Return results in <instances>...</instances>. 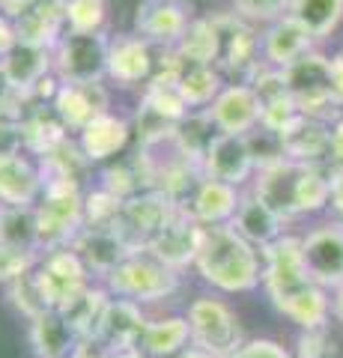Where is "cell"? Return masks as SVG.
<instances>
[{
    "label": "cell",
    "mask_w": 343,
    "mask_h": 358,
    "mask_svg": "<svg viewBox=\"0 0 343 358\" xmlns=\"http://www.w3.org/2000/svg\"><path fill=\"white\" fill-rule=\"evenodd\" d=\"M194 268L218 293H251L263 287V254L248 239H242L230 224L203 227Z\"/></svg>",
    "instance_id": "6da1fadb"
},
{
    "label": "cell",
    "mask_w": 343,
    "mask_h": 358,
    "mask_svg": "<svg viewBox=\"0 0 343 358\" xmlns=\"http://www.w3.org/2000/svg\"><path fill=\"white\" fill-rule=\"evenodd\" d=\"M105 287L114 299L152 305V301L170 299L180 289V272H173L170 266H164L152 254L138 251L105 278Z\"/></svg>",
    "instance_id": "7a4b0ae2"
},
{
    "label": "cell",
    "mask_w": 343,
    "mask_h": 358,
    "mask_svg": "<svg viewBox=\"0 0 343 358\" xmlns=\"http://www.w3.org/2000/svg\"><path fill=\"white\" fill-rule=\"evenodd\" d=\"M263 254V289L275 310H284L295 296H302L305 289H311L314 281L305 268L302 257V236L295 233H284L278 242L265 245Z\"/></svg>",
    "instance_id": "3957f363"
},
{
    "label": "cell",
    "mask_w": 343,
    "mask_h": 358,
    "mask_svg": "<svg viewBox=\"0 0 343 358\" xmlns=\"http://www.w3.org/2000/svg\"><path fill=\"white\" fill-rule=\"evenodd\" d=\"M284 75L302 117L331 122L337 114H343L335 102V93H331V54H326L323 48L305 54L290 69H284Z\"/></svg>",
    "instance_id": "277c9868"
},
{
    "label": "cell",
    "mask_w": 343,
    "mask_h": 358,
    "mask_svg": "<svg viewBox=\"0 0 343 358\" xmlns=\"http://www.w3.org/2000/svg\"><path fill=\"white\" fill-rule=\"evenodd\" d=\"M185 320L191 329V343L212 358H230L245 343L236 310L218 296H197L188 305Z\"/></svg>",
    "instance_id": "5b68a950"
},
{
    "label": "cell",
    "mask_w": 343,
    "mask_h": 358,
    "mask_svg": "<svg viewBox=\"0 0 343 358\" xmlns=\"http://www.w3.org/2000/svg\"><path fill=\"white\" fill-rule=\"evenodd\" d=\"M42 251L66 248L84 227V194L81 185L72 182H45L36 203Z\"/></svg>",
    "instance_id": "8992f818"
},
{
    "label": "cell",
    "mask_w": 343,
    "mask_h": 358,
    "mask_svg": "<svg viewBox=\"0 0 343 358\" xmlns=\"http://www.w3.org/2000/svg\"><path fill=\"white\" fill-rule=\"evenodd\" d=\"M110 39L98 33H63L54 45V72L60 84H102L108 78Z\"/></svg>",
    "instance_id": "52a82bcc"
},
{
    "label": "cell",
    "mask_w": 343,
    "mask_h": 358,
    "mask_svg": "<svg viewBox=\"0 0 343 358\" xmlns=\"http://www.w3.org/2000/svg\"><path fill=\"white\" fill-rule=\"evenodd\" d=\"M221 27V75L233 78L230 84H251L263 66V30L248 24L236 13L215 15Z\"/></svg>",
    "instance_id": "ba28073f"
},
{
    "label": "cell",
    "mask_w": 343,
    "mask_h": 358,
    "mask_svg": "<svg viewBox=\"0 0 343 358\" xmlns=\"http://www.w3.org/2000/svg\"><path fill=\"white\" fill-rule=\"evenodd\" d=\"M33 275H36V284L42 289L48 310H63L75 296L90 287V268L84 266V260L72 245L42 251Z\"/></svg>",
    "instance_id": "9c48e42d"
},
{
    "label": "cell",
    "mask_w": 343,
    "mask_h": 358,
    "mask_svg": "<svg viewBox=\"0 0 343 358\" xmlns=\"http://www.w3.org/2000/svg\"><path fill=\"white\" fill-rule=\"evenodd\" d=\"M302 257L311 281L328 293L343 287V224L326 221L302 236Z\"/></svg>",
    "instance_id": "30bf717a"
},
{
    "label": "cell",
    "mask_w": 343,
    "mask_h": 358,
    "mask_svg": "<svg viewBox=\"0 0 343 358\" xmlns=\"http://www.w3.org/2000/svg\"><path fill=\"white\" fill-rule=\"evenodd\" d=\"M180 209L182 206L176 203L173 197L159 192V188H149V192H140V194H135L131 200H126V203H123L119 227H123L129 242L135 245L138 251H143L173 221V215Z\"/></svg>",
    "instance_id": "8fae6325"
},
{
    "label": "cell",
    "mask_w": 343,
    "mask_h": 358,
    "mask_svg": "<svg viewBox=\"0 0 343 358\" xmlns=\"http://www.w3.org/2000/svg\"><path fill=\"white\" fill-rule=\"evenodd\" d=\"M200 171L206 179H218V182L242 188L257 176V162L251 155L245 134H215L209 150L200 159Z\"/></svg>",
    "instance_id": "7c38bea8"
},
{
    "label": "cell",
    "mask_w": 343,
    "mask_h": 358,
    "mask_svg": "<svg viewBox=\"0 0 343 358\" xmlns=\"http://www.w3.org/2000/svg\"><path fill=\"white\" fill-rule=\"evenodd\" d=\"M194 21V6L188 0H143L135 13V33L149 45L173 48Z\"/></svg>",
    "instance_id": "4fadbf2b"
},
{
    "label": "cell",
    "mask_w": 343,
    "mask_h": 358,
    "mask_svg": "<svg viewBox=\"0 0 343 358\" xmlns=\"http://www.w3.org/2000/svg\"><path fill=\"white\" fill-rule=\"evenodd\" d=\"M72 248L78 251L84 266L98 278H108L119 263H126L131 254H138V248L119 227V221L114 227H81V233L72 239Z\"/></svg>",
    "instance_id": "5bb4252c"
},
{
    "label": "cell",
    "mask_w": 343,
    "mask_h": 358,
    "mask_svg": "<svg viewBox=\"0 0 343 358\" xmlns=\"http://www.w3.org/2000/svg\"><path fill=\"white\" fill-rule=\"evenodd\" d=\"M66 6H69V0H21L9 13L18 33V42L54 48L66 27Z\"/></svg>",
    "instance_id": "9a60e30c"
},
{
    "label": "cell",
    "mask_w": 343,
    "mask_h": 358,
    "mask_svg": "<svg viewBox=\"0 0 343 358\" xmlns=\"http://www.w3.org/2000/svg\"><path fill=\"white\" fill-rule=\"evenodd\" d=\"M200 239H203V224H197L191 218V212L182 206L173 215V221L143 251L152 254L156 260H161L164 266H170L173 272H180V268H185V266H194Z\"/></svg>",
    "instance_id": "2e32d148"
},
{
    "label": "cell",
    "mask_w": 343,
    "mask_h": 358,
    "mask_svg": "<svg viewBox=\"0 0 343 358\" xmlns=\"http://www.w3.org/2000/svg\"><path fill=\"white\" fill-rule=\"evenodd\" d=\"M54 69V48L33 42H18L13 51L0 60V78L9 90L21 96H30L48 81V72Z\"/></svg>",
    "instance_id": "e0dca14e"
},
{
    "label": "cell",
    "mask_w": 343,
    "mask_h": 358,
    "mask_svg": "<svg viewBox=\"0 0 343 358\" xmlns=\"http://www.w3.org/2000/svg\"><path fill=\"white\" fill-rule=\"evenodd\" d=\"M263 105L251 84H227L209 108L215 129L221 134H248L260 126Z\"/></svg>",
    "instance_id": "ac0fdd59"
},
{
    "label": "cell",
    "mask_w": 343,
    "mask_h": 358,
    "mask_svg": "<svg viewBox=\"0 0 343 358\" xmlns=\"http://www.w3.org/2000/svg\"><path fill=\"white\" fill-rule=\"evenodd\" d=\"M319 45L293 15H281L278 21L263 27V63L275 69H290L295 60L311 54Z\"/></svg>",
    "instance_id": "d6986e66"
},
{
    "label": "cell",
    "mask_w": 343,
    "mask_h": 358,
    "mask_svg": "<svg viewBox=\"0 0 343 358\" xmlns=\"http://www.w3.org/2000/svg\"><path fill=\"white\" fill-rule=\"evenodd\" d=\"M156 75V60H152V45L140 39L138 33H123L110 39L108 54V78H114L119 87H135Z\"/></svg>",
    "instance_id": "ffe728a7"
},
{
    "label": "cell",
    "mask_w": 343,
    "mask_h": 358,
    "mask_svg": "<svg viewBox=\"0 0 343 358\" xmlns=\"http://www.w3.org/2000/svg\"><path fill=\"white\" fill-rule=\"evenodd\" d=\"M51 105L66 129L84 131L96 117L108 114V90L102 84H60Z\"/></svg>",
    "instance_id": "44dd1931"
},
{
    "label": "cell",
    "mask_w": 343,
    "mask_h": 358,
    "mask_svg": "<svg viewBox=\"0 0 343 358\" xmlns=\"http://www.w3.org/2000/svg\"><path fill=\"white\" fill-rule=\"evenodd\" d=\"M286 221L281 212H275L269 203H265L263 197H257L254 192H245L242 194V203L236 209L233 221H230V227H233L242 239H248L254 248H265V245L278 242L284 233H286Z\"/></svg>",
    "instance_id": "7402d4cb"
},
{
    "label": "cell",
    "mask_w": 343,
    "mask_h": 358,
    "mask_svg": "<svg viewBox=\"0 0 343 358\" xmlns=\"http://www.w3.org/2000/svg\"><path fill=\"white\" fill-rule=\"evenodd\" d=\"M147 322L149 320L138 301L110 299V305L102 317L96 346H102V350H131V346H138L140 350V338H143Z\"/></svg>",
    "instance_id": "603a6c76"
},
{
    "label": "cell",
    "mask_w": 343,
    "mask_h": 358,
    "mask_svg": "<svg viewBox=\"0 0 343 358\" xmlns=\"http://www.w3.org/2000/svg\"><path fill=\"white\" fill-rule=\"evenodd\" d=\"M328 134H331V122L298 114V120L293 126L281 131L284 155L290 162H298V164L328 167Z\"/></svg>",
    "instance_id": "cb8c5ba5"
},
{
    "label": "cell",
    "mask_w": 343,
    "mask_h": 358,
    "mask_svg": "<svg viewBox=\"0 0 343 358\" xmlns=\"http://www.w3.org/2000/svg\"><path fill=\"white\" fill-rule=\"evenodd\" d=\"M45 188L42 171L24 155L0 159V203L3 206H36Z\"/></svg>",
    "instance_id": "d4e9b609"
},
{
    "label": "cell",
    "mask_w": 343,
    "mask_h": 358,
    "mask_svg": "<svg viewBox=\"0 0 343 358\" xmlns=\"http://www.w3.org/2000/svg\"><path fill=\"white\" fill-rule=\"evenodd\" d=\"M242 203V192L236 185L218 182V179H200V185L194 188L191 200H188V212L197 224L203 227H215V224H230Z\"/></svg>",
    "instance_id": "484cf974"
},
{
    "label": "cell",
    "mask_w": 343,
    "mask_h": 358,
    "mask_svg": "<svg viewBox=\"0 0 343 358\" xmlns=\"http://www.w3.org/2000/svg\"><path fill=\"white\" fill-rule=\"evenodd\" d=\"M30 343L39 358H72L84 346L60 310H45L30 320Z\"/></svg>",
    "instance_id": "4316f807"
},
{
    "label": "cell",
    "mask_w": 343,
    "mask_h": 358,
    "mask_svg": "<svg viewBox=\"0 0 343 358\" xmlns=\"http://www.w3.org/2000/svg\"><path fill=\"white\" fill-rule=\"evenodd\" d=\"M131 138V126L123 117L114 114H102L96 117L84 131H78V147L84 150V155L93 162H108L126 150V143Z\"/></svg>",
    "instance_id": "83f0119b"
},
{
    "label": "cell",
    "mask_w": 343,
    "mask_h": 358,
    "mask_svg": "<svg viewBox=\"0 0 343 358\" xmlns=\"http://www.w3.org/2000/svg\"><path fill=\"white\" fill-rule=\"evenodd\" d=\"M185 66H218L221 60V27L215 18H194L182 39L173 45Z\"/></svg>",
    "instance_id": "f1b7e54d"
},
{
    "label": "cell",
    "mask_w": 343,
    "mask_h": 358,
    "mask_svg": "<svg viewBox=\"0 0 343 358\" xmlns=\"http://www.w3.org/2000/svg\"><path fill=\"white\" fill-rule=\"evenodd\" d=\"M110 296L108 287H87L84 293L75 296L69 305H66L60 313L69 320V326L75 329V334L84 341V343H96L98 338V329H102V317L110 305Z\"/></svg>",
    "instance_id": "f546056e"
},
{
    "label": "cell",
    "mask_w": 343,
    "mask_h": 358,
    "mask_svg": "<svg viewBox=\"0 0 343 358\" xmlns=\"http://www.w3.org/2000/svg\"><path fill=\"white\" fill-rule=\"evenodd\" d=\"M286 15H293L316 45H323L343 24V0H290Z\"/></svg>",
    "instance_id": "4dcf8cb0"
},
{
    "label": "cell",
    "mask_w": 343,
    "mask_h": 358,
    "mask_svg": "<svg viewBox=\"0 0 343 358\" xmlns=\"http://www.w3.org/2000/svg\"><path fill=\"white\" fill-rule=\"evenodd\" d=\"M21 126V141H24V150L36 152V155H45L51 152L57 143L66 141V129L63 120L57 117L54 105H36V108H27L24 120L18 122Z\"/></svg>",
    "instance_id": "1f68e13d"
},
{
    "label": "cell",
    "mask_w": 343,
    "mask_h": 358,
    "mask_svg": "<svg viewBox=\"0 0 343 358\" xmlns=\"http://www.w3.org/2000/svg\"><path fill=\"white\" fill-rule=\"evenodd\" d=\"M0 245L30 254H42L36 206H3L0 203Z\"/></svg>",
    "instance_id": "d6a6232c"
},
{
    "label": "cell",
    "mask_w": 343,
    "mask_h": 358,
    "mask_svg": "<svg viewBox=\"0 0 343 358\" xmlns=\"http://www.w3.org/2000/svg\"><path fill=\"white\" fill-rule=\"evenodd\" d=\"M176 87H180L185 105L191 110H209L218 99V93L227 87V81L218 66H185L182 63L180 75H176Z\"/></svg>",
    "instance_id": "836d02e7"
},
{
    "label": "cell",
    "mask_w": 343,
    "mask_h": 358,
    "mask_svg": "<svg viewBox=\"0 0 343 358\" xmlns=\"http://www.w3.org/2000/svg\"><path fill=\"white\" fill-rule=\"evenodd\" d=\"M185 346H191V329H188L185 317H161L149 320L140 338V350L149 358H173L182 352Z\"/></svg>",
    "instance_id": "e575fe53"
},
{
    "label": "cell",
    "mask_w": 343,
    "mask_h": 358,
    "mask_svg": "<svg viewBox=\"0 0 343 358\" xmlns=\"http://www.w3.org/2000/svg\"><path fill=\"white\" fill-rule=\"evenodd\" d=\"M87 167H90V159H87L84 150L78 147V141L66 138L51 152L42 155V167H39V171H42V179H45V182L81 185V179L87 176Z\"/></svg>",
    "instance_id": "d590c367"
},
{
    "label": "cell",
    "mask_w": 343,
    "mask_h": 358,
    "mask_svg": "<svg viewBox=\"0 0 343 358\" xmlns=\"http://www.w3.org/2000/svg\"><path fill=\"white\" fill-rule=\"evenodd\" d=\"M281 313L290 322H295L302 331L328 329V320L335 317V313H331V293L323 289L319 284H314L311 289H305L302 296H295Z\"/></svg>",
    "instance_id": "8d00e7d4"
},
{
    "label": "cell",
    "mask_w": 343,
    "mask_h": 358,
    "mask_svg": "<svg viewBox=\"0 0 343 358\" xmlns=\"http://www.w3.org/2000/svg\"><path fill=\"white\" fill-rule=\"evenodd\" d=\"M123 215V200L105 188L84 194V227H114Z\"/></svg>",
    "instance_id": "74e56055"
},
{
    "label": "cell",
    "mask_w": 343,
    "mask_h": 358,
    "mask_svg": "<svg viewBox=\"0 0 343 358\" xmlns=\"http://www.w3.org/2000/svg\"><path fill=\"white\" fill-rule=\"evenodd\" d=\"M108 15V0H69L66 27L69 33H98Z\"/></svg>",
    "instance_id": "f35d334b"
},
{
    "label": "cell",
    "mask_w": 343,
    "mask_h": 358,
    "mask_svg": "<svg viewBox=\"0 0 343 358\" xmlns=\"http://www.w3.org/2000/svg\"><path fill=\"white\" fill-rule=\"evenodd\" d=\"M6 289H9V301H13V308L24 313L27 320H36L39 313L48 310L45 299H42V289L36 284V275L33 272H27L24 278H18V281H13Z\"/></svg>",
    "instance_id": "ab89813d"
},
{
    "label": "cell",
    "mask_w": 343,
    "mask_h": 358,
    "mask_svg": "<svg viewBox=\"0 0 343 358\" xmlns=\"http://www.w3.org/2000/svg\"><path fill=\"white\" fill-rule=\"evenodd\" d=\"M286 9H290V0H233V13L254 27L272 24V21L286 15Z\"/></svg>",
    "instance_id": "60d3db41"
},
{
    "label": "cell",
    "mask_w": 343,
    "mask_h": 358,
    "mask_svg": "<svg viewBox=\"0 0 343 358\" xmlns=\"http://www.w3.org/2000/svg\"><path fill=\"white\" fill-rule=\"evenodd\" d=\"M39 263V254L30 251H18V248H6L0 245V284H13L18 278H24L27 272H33Z\"/></svg>",
    "instance_id": "b9f144b4"
},
{
    "label": "cell",
    "mask_w": 343,
    "mask_h": 358,
    "mask_svg": "<svg viewBox=\"0 0 343 358\" xmlns=\"http://www.w3.org/2000/svg\"><path fill=\"white\" fill-rule=\"evenodd\" d=\"M295 358H337V343L328 338L326 329L319 331H302L295 341Z\"/></svg>",
    "instance_id": "7bdbcfd3"
},
{
    "label": "cell",
    "mask_w": 343,
    "mask_h": 358,
    "mask_svg": "<svg viewBox=\"0 0 343 358\" xmlns=\"http://www.w3.org/2000/svg\"><path fill=\"white\" fill-rule=\"evenodd\" d=\"M230 358H295V355L286 350L284 343L272 341V338H254V341L242 343Z\"/></svg>",
    "instance_id": "ee69618b"
},
{
    "label": "cell",
    "mask_w": 343,
    "mask_h": 358,
    "mask_svg": "<svg viewBox=\"0 0 343 358\" xmlns=\"http://www.w3.org/2000/svg\"><path fill=\"white\" fill-rule=\"evenodd\" d=\"M21 150H24L21 126L18 122H3L0 120V159H6V155H18Z\"/></svg>",
    "instance_id": "f6af8a7d"
},
{
    "label": "cell",
    "mask_w": 343,
    "mask_h": 358,
    "mask_svg": "<svg viewBox=\"0 0 343 358\" xmlns=\"http://www.w3.org/2000/svg\"><path fill=\"white\" fill-rule=\"evenodd\" d=\"M331 176V197H328V218L343 224V167H328Z\"/></svg>",
    "instance_id": "bcb514c9"
},
{
    "label": "cell",
    "mask_w": 343,
    "mask_h": 358,
    "mask_svg": "<svg viewBox=\"0 0 343 358\" xmlns=\"http://www.w3.org/2000/svg\"><path fill=\"white\" fill-rule=\"evenodd\" d=\"M328 167H343V114L331 120L328 134Z\"/></svg>",
    "instance_id": "7dc6e473"
},
{
    "label": "cell",
    "mask_w": 343,
    "mask_h": 358,
    "mask_svg": "<svg viewBox=\"0 0 343 358\" xmlns=\"http://www.w3.org/2000/svg\"><path fill=\"white\" fill-rule=\"evenodd\" d=\"M331 93H335L337 108L343 110V48L331 54Z\"/></svg>",
    "instance_id": "c3c4849f"
},
{
    "label": "cell",
    "mask_w": 343,
    "mask_h": 358,
    "mask_svg": "<svg viewBox=\"0 0 343 358\" xmlns=\"http://www.w3.org/2000/svg\"><path fill=\"white\" fill-rule=\"evenodd\" d=\"M18 45V33H15V24L9 15H0V60L6 57L9 51H13Z\"/></svg>",
    "instance_id": "681fc988"
},
{
    "label": "cell",
    "mask_w": 343,
    "mask_h": 358,
    "mask_svg": "<svg viewBox=\"0 0 343 358\" xmlns=\"http://www.w3.org/2000/svg\"><path fill=\"white\" fill-rule=\"evenodd\" d=\"M102 358H149V355L138 350V346H131V350H105Z\"/></svg>",
    "instance_id": "f907efd6"
},
{
    "label": "cell",
    "mask_w": 343,
    "mask_h": 358,
    "mask_svg": "<svg viewBox=\"0 0 343 358\" xmlns=\"http://www.w3.org/2000/svg\"><path fill=\"white\" fill-rule=\"evenodd\" d=\"M331 313H335V320L343 326V287H337L335 293H331Z\"/></svg>",
    "instance_id": "816d5d0a"
},
{
    "label": "cell",
    "mask_w": 343,
    "mask_h": 358,
    "mask_svg": "<svg viewBox=\"0 0 343 358\" xmlns=\"http://www.w3.org/2000/svg\"><path fill=\"white\" fill-rule=\"evenodd\" d=\"M173 358H212V355H209V352H203L200 346H194V343H191V346H185L182 352H176Z\"/></svg>",
    "instance_id": "f5cc1de1"
},
{
    "label": "cell",
    "mask_w": 343,
    "mask_h": 358,
    "mask_svg": "<svg viewBox=\"0 0 343 358\" xmlns=\"http://www.w3.org/2000/svg\"><path fill=\"white\" fill-rule=\"evenodd\" d=\"M18 3H21V0H0V13H6V15H9Z\"/></svg>",
    "instance_id": "db71d44e"
},
{
    "label": "cell",
    "mask_w": 343,
    "mask_h": 358,
    "mask_svg": "<svg viewBox=\"0 0 343 358\" xmlns=\"http://www.w3.org/2000/svg\"><path fill=\"white\" fill-rule=\"evenodd\" d=\"M0 84H3V78H0Z\"/></svg>",
    "instance_id": "11a10c76"
}]
</instances>
